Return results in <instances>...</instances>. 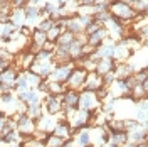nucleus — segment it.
<instances>
[{"label":"nucleus","instance_id":"1","mask_svg":"<svg viewBox=\"0 0 148 147\" xmlns=\"http://www.w3.org/2000/svg\"><path fill=\"white\" fill-rule=\"evenodd\" d=\"M99 105V100L96 96L94 92H89V90H83V93L79 95V101H77V107H81L83 110L89 112L92 108H96Z\"/></svg>","mask_w":148,"mask_h":147},{"label":"nucleus","instance_id":"2","mask_svg":"<svg viewBox=\"0 0 148 147\" xmlns=\"http://www.w3.org/2000/svg\"><path fill=\"white\" fill-rule=\"evenodd\" d=\"M111 15H113V17H118V19H130V17L135 15V12L131 10V7H130L128 3L116 0V2H113V5H111Z\"/></svg>","mask_w":148,"mask_h":147},{"label":"nucleus","instance_id":"3","mask_svg":"<svg viewBox=\"0 0 148 147\" xmlns=\"http://www.w3.org/2000/svg\"><path fill=\"white\" fill-rule=\"evenodd\" d=\"M86 76H88V73H86V69H84V68L71 69V74L67 76L66 83H67L69 86H73V90H74V88H79V86H83V85H84V80H86Z\"/></svg>","mask_w":148,"mask_h":147},{"label":"nucleus","instance_id":"4","mask_svg":"<svg viewBox=\"0 0 148 147\" xmlns=\"http://www.w3.org/2000/svg\"><path fill=\"white\" fill-rule=\"evenodd\" d=\"M34 129H36V123H34V120L30 117H27V115H20L18 117V130L24 135H27V134L30 135L34 132Z\"/></svg>","mask_w":148,"mask_h":147},{"label":"nucleus","instance_id":"5","mask_svg":"<svg viewBox=\"0 0 148 147\" xmlns=\"http://www.w3.org/2000/svg\"><path fill=\"white\" fill-rule=\"evenodd\" d=\"M77 101H79V93L76 92V90H66L64 92V101H62V105H64L66 108H77Z\"/></svg>","mask_w":148,"mask_h":147},{"label":"nucleus","instance_id":"6","mask_svg":"<svg viewBox=\"0 0 148 147\" xmlns=\"http://www.w3.org/2000/svg\"><path fill=\"white\" fill-rule=\"evenodd\" d=\"M30 37H32V42H34V44H37V46H40V47H42V44L47 41L46 32H42V31H39V29H37V31H34Z\"/></svg>","mask_w":148,"mask_h":147},{"label":"nucleus","instance_id":"7","mask_svg":"<svg viewBox=\"0 0 148 147\" xmlns=\"http://www.w3.org/2000/svg\"><path fill=\"white\" fill-rule=\"evenodd\" d=\"M46 144V147H62V144H64V139L62 137H57V135H49L47 137V140L44 142Z\"/></svg>","mask_w":148,"mask_h":147},{"label":"nucleus","instance_id":"8","mask_svg":"<svg viewBox=\"0 0 148 147\" xmlns=\"http://www.w3.org/2000/svg\"><path fill=\"white\" fill-rule=\"evenodd\" d=\"M91 144V135L89 132H79V137H77V146L86 147Z\"/></svg>","mask_w":148,"mask_h":147},{"label":"nucleus","instance_id":"9","mask_svg":"<svg viewBox=\"0 0 148 147\" xmlns=\"http://www.w3.org/2000/svg\"><path fill=\"white\" fill-rule=\"evenodd\" d=\"M52 26H54L52 19H46L44 22H40V24L37 26V29H39V31H42V32H47V31H49V29L52 27Z\"/></svg>","mask_w":148,"mask_h":147},{"label":"nucleus","instance_id":"10","mask_svg":"<svg viewBox=\"0 0 148 147\" xmlns=\"http://www.w3.org/2000/svg\"><path fill=\"white\" fill-rule=\"evenodd\" d=\"M37 88H39V92H47V83L46 81H40Z\"/></svg>","mask_w":148,"mask_h":147}]
</instances>
